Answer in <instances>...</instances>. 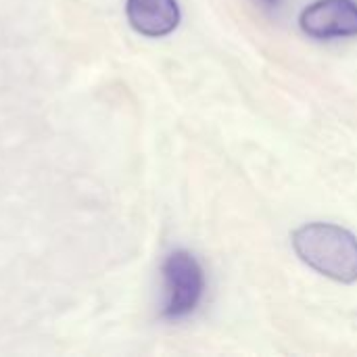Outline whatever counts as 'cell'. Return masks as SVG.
<instances>
[{
	"label": "cell",
	"mask_w": 357,
	"mask_h": 357,
	"mask_svg": "<svg viewBox=\"0 0 357 357\" xmlns=\"http://www.w3.org/2000/svg\"><path fill=\"white\" fill-rule=\"evenodd\" d=\"M165 303L163 316L167 320L186 318L197 310L205 293V274L197 257L188 251H174L163 261Z\"/></svg>",
	"instance_id": "7a4b0ae2"
},
{
	"label": "cell",
	"mask_w": 357,
	"mask_h": 357,
	"mask_svg": "<svg viewBox=\"0 0 357 357\" xmlns=\"http://www.w3.org/2000/svg\"><path fill=\"white\" fill-rule=\"evenodd\" d=\"M297 255L316 272L343 284L357 280V238L335 224H307L293 234Z\"/></svg>",
	"instance_id": "6da1fadb"
},
{
	"label": "cell",
	"mask_w": 357,
	"mask_h": 357,
	"mask_svg": "<svg viewBox=\"0 0 357 357\" xmlns=\"http://www.w3.org/2000/svg\"><path fill=\"white\" fill-rule=\"evenodd\" d=\"M126 15L130 25L149 38L167 36L180 23V6L176 0H128Z\"/></svg>",
	"instance_id": "277c9868"
},
{
	"label": "cell",
	"mask_w": 357,
	"mask_h": 357,
	"mask_svg": "<svg viewBox=\"0 0 357 357\" xmlns=\"http://www.w3.org/2000/svg\"><path fill=\"white\" fill-rule=\"evenodd\" d=\"M266 8H278L282 4V0H259Z\"/></svg>",
	"instance_id": "5b68a950"
},
{
	"label": "cell",
	"mask_w": 357,
	"mask_h": 357,
	"mask_svg": "<svg viewBox=\"0 0 357 357\" xmlns=\"http://www.w3.org/2000/svg\"><path fill=\"white\" fill-rule=\"evenodd\" d=\"M301 29L316 40L357 36V4L354 0H316L299 17Z\"/></svg>",
	"instance_id": "3957f363"
}]
</instances>
